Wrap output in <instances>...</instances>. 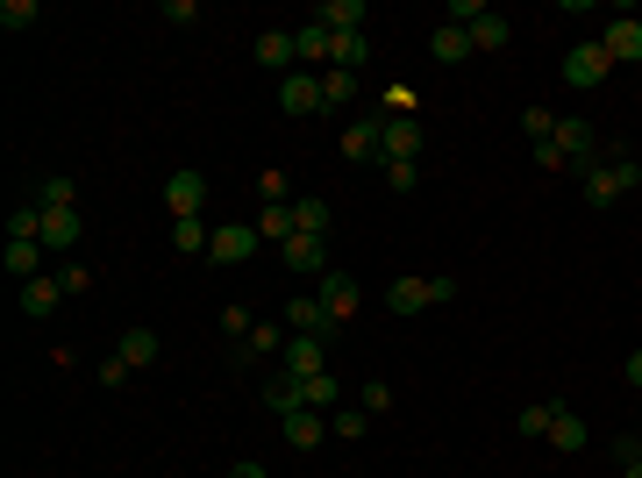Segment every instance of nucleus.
I'll return each mask as SVG.
<instances>
[{
  "instance_id": "f257e3e1",
  "label": "nucleus",
  "mask_w": 642,
  "mask_h": 478,
  "mask_svg": "<svg viewBox=\"0 0 642 478\" xmlns=\"http://www.w3.org/2000/svg\"><path fill=\"white\" fill-rule=\"evenodd\" d=\"M336 150H343V165H378V158H386V107H378V115L343 121Z\"/></svg>"
},
{
  "instance_id": "f03ea898",
  "label": "nucleus",
  "mask_w": 642,
  "mask_h": 478,
  "mask_svg": "<svg viewBox=\"0 0 642 478\" xmlns=\"http://www.w3.org/2000/svg\"><path fill=\"white\" fill-rule=\"evenodd\" d=\"M550 143L564 150V165H571V172H593V165H599V143H607V136H599L585 115H557V136H550Z\"/></svg>"
},
{
  "instance_id": "7ed1b4c3",
  "label": "nucleus",
  "mask_w": 642,
  "mask_h": 478,
  "mask_svg": "<svg viewBox=\"0 0 642 478\" xmlns=\"http://www.w3.org/2000/svg\"><path fill=\"white\" fill-rule=\"evenodd\" d=\"M607 79H614V58H607V44H599V36H585V44L564 50V86L593 93V86H607Z\"/></svg>"
},
{
  "instance_id": "20e7f679",
  "label": "nucleus",
  "mask_w": 642,
  "mask_h": 478,
  "mask_svg": "<svg viewBox=\"0 0 642 478\" xmlns=\"http://www.w3.org/2000/svg\"><path fill=\"white\" fill-rule=\"evenodd\" d=\"M279 257H285V271H293V279H322V271H336L329 236H307V229H293V236L279 243Z\"/></svg>"
},
{
  "instance_id": "39448f33",
  "label": "nucleus",
  "mask_w": 642,
  "mask_h": 478,
  "mask_svg": "<svg viewBox=\"0 0 642 478\" xmlns=\"http://www.w3.org/2000/svg\"><path fill=\"white\" fill-rule=\"evenodd\" d=\"M165 208H172V222L208 214V172H200V165H179V172L165 179Z\"/></svg>"
},
{
  "instance_id": "423d86ee",
  "label": "nucleus",
  "mask_w": 642,
  "mask_h": 478,
  "mask_svg": "<svg viewBox=\"0 0 642 478\" xmlns=\"http://www.w3.org/2000/svg\"><path fill=\"white\" fill-rule=\"evenodd\" d=\"M279 435H285V450H322L329 443V415H314V407L300 400V407L279 415Z\"/></svg>"
},
{
  "instance_id": "0eeeda50",
  "label": "nucleus",
  "mask_w": 642,
  "mask_h": 478,
  "mask_svg": "<svg viewBox=\"0 0 642 478\" xmlns=\"http://www.w3.org/2000/svg\"><path fill=\"white\" fill-rule=\"evenodd\" d=\"M257 222H222L214 229V243H208V265H243V257H257Z\"/></svg>"
},
{
  "instance_id": "6e6552de",
  "label": "nucleus",
  "mask_w": 642,
  "mask_h": 478,
  "mask_svg": "<svg viewBox=\"0 0 642 478\" xmlns=\"http://www.w3.org/2000/svg\"><path fill=\"white\" fill-rule=\"evenodd\" d=\"M36 208H44V200H36ZM79 236H86L79 208H44V250H50V257H72Z\"/></svg>"
},
{
  "instance_id": "1a4fd4ad",
  "label": "nucleus",
  "mask_w": 642,
  "mask_h": 478,
  "mask_svg": "<svg viewBox=\"0 0 642 478\" xmlns=\"http://www.w3.org/2000/svg\"><path fill=\"white\" fill-rule=\"evenodd\" d=\"M599 44H607L614 65H642V15H614L599 22Z\"/></svg>"
},
{
  "instance_id": "9d476101",
  "label": "nucleus",
  "mask_w": 642,
  "mask_h": 478,
  "mask_svg": "<svg viewBox=\"0 0 642 478\" xmlns=\"http://www.w3.org/2000/svg\"><path fill=\"white\" fill-rule=\"evenodd\" d=\"M279 372H285V378L329 372V336H293V343H285V358H279Z\"/></svg>"
},
{
  "instance_id": "9b49d317",
  "label": "nucleus",
  "mask_w": 642,
  "mask_h": 478,
  "mask_svg": "<svg viewBox=\"0 0 642 478\" xmlns=\"http://www.w3.org/2000/svg\"><path fill=\"white\" fill-rule=\"evenodd\" d=\"M279 107H285V115H322V72H285L279 79Z\"/></svg>"
},
{
  "instance_id": "f8f14e48",
  "label": "nucleus",
  "mask_w": 642,
  "mask_h": 478,
  "mask_svg": "<svg viewBox=\"0 0 642 478\" xmlns=\"http://www.w3.org/2000/svg\"><path fill=\"white\" fill-rule=\"evenodd\" d=\"M285 329H293V336H329V343H336V322H329V307H322V293L285 300Z\"/></svg>"
},
{
  "instance_id": "ddd939ff",
  "label": "nucleus",
  "mask_w": 642,
  "mask_h": 478,
  "mask_svg": "<svg viewBox=\"0 0 642 478\" xmlns=\"http://www.w3.org/2000/svg\"><path fill=\"white\" fill-rule=\"evenodd\" d=\"M314 285H322V307H329V322L343 329L350 314H358V300H364V293H358V279H350V271H322Z\"/></svg>"
},
{
  "instance_id": "4468645a",
  "label": "nucleus",
  "mask_w": 642,
  "mask_h": 478,
  "mask_svg": "<svg viewBox=\"0 0 642 478\" xmlns=\"http://www.w3.org/2000/svg\"><path fill=\"white\" fill-rule=\"evenodd\" d=\"M378 165H421V129L415 115H386V158Z\"/></svg>"
},
{
  "instance_id": "2eb2a0df",
  "label": "nucleus",
  "mask_w": 642,
  "mask_h": 478,
  "mask_svg": "<svg viewBox=\"0 0 642 478\" xmlns=\"http://www.w3.org/2000/svg\"><path fill=\"white\" fill-rule=\"evenodd\" d=\"M0 271H8L15 285H30V279H44V271H50V250H44V243H8V250H0Z\"/></svg>"
},
{
  "instance_id": "dca6fc26",
  "label": "nucleus",
  "mask_w": 642,
  "mask_h": 478,
  "mask_svg": "<svg viewBox=\"0 0 642 478\" xmlns=\"http://www.w3.org/2000/svg\"><path fill=\"white\" fill-rule=\"evenodd\" d=\"M65 300H72V293L58 285V271H44V279H30V285H22V314H30V322H50V314H58Z\"/></svg>"
},
{
  "instance_id": "f3484780",
  "label": "nucleus",
  "mask_w": 642,
  "mask_h": 478,
  "mask_svg": "<svg viewBox=\"0 0 642 478\" xmlns=\"http://www.w3.org/2000/svg\"><path fill=\"white\" fill-rule=\"evenodd\" d=\"M257 65H265V72H300V44H293V30H265L257 36Z\"/></svg>"
},
{
  "instance_id": "a211bd4d",
  "label": "nucleus",
  "mask_w": 642,
  "mask_h": 478,
  "mask_svg": "<svg viewBox=\"0 0 642 478\" xmlns=\"http://www.w3.org/2000/svg\"><path fill=\"white\" fill-rule=\"evenodd\" d=\"M307 22H322L329 36H364V0H322Z\"/></svg>"
},
{
  "instance_id": "6ab92c4d",
  "label": "nucleus",
  "mask_w": 642,
  "mask_h": 478,
  "mask_svg": "<svg viewBox=\"0 0 642 478\" xmlns=\"http://www.w3.org/2000/svg\"><path fill=\"white\" fill-rule=\"evenodd\" d=\"M293 44H300V72H329V50H336V36L322 30V22H300V30H293Z\"/></svg>"
},
{
  "instance_id": "aec40b11",
  "label": "nucleus",
  "mask_w": 642,
  "mask_h": 478,
  "mask_svg": "<svg viewBox=\"0 0 642 478\" xmlns=\"http://www.w3.org/2000/svg\"><path fill=\"white\" fill-rule=\"evenodd\" d=\"M514 44V22L500 15V8H486V15L471 22V50H486V58H500V50Z\"/></svg>"
},
{
  "instance_id": "412c9836",
  "label": "nucleus",
  "mask_w": 642,
  "mask_h": 478,
  "mask_svg": "<svg viewBox=\"0 0 642 478\" xmlns=\"http://www.w3.org/2000/svg\"><path fill=\"white\" fill-rule=\"evenodd\" d=\"M285 343H293V329H285V322H257L250 343L236 350V364H243V358H285Z\"/></svg>"
},
{
  "instance_id": "4be33fe9",
  "label": "nucleus",
  "mask_w": 642,
  "mask_h": 478,
  "mask_svg": "<svg viewBox=\"0 0 642 478\" xmlns=\"http://www.w3.org/2000/svg\"><path fill=\"white\" fill-rule=\"evenodd\" d=\"M293 229H307V236H329L336 229V208L322 194H293Z\"/></svg>"
},
{
  "instance_id": "5701e85b",
  "label": "nucleus",
  "mask_w": 642,
  "mask_h": 478,
  "mask_svg": "<svg viewBox=\"0 0 642 478\" xmlns=\"http://www.w3.org/2000/svg\"><path fill=\"white\" fill-rule=\"evenodd\" d=\"M429 58L435 65H464V58H471V30H457V22L429 30Z\"/></svg>"
},
{
  "instance_id": "b1692460",
  "label": "nucleus",
  "mask_w": 642,
  "mask_h": 478,
  "mask_svg": "<svg viewBox=\"0 0 642 478\" xmlns=\"http://www.w3.org/2000/svg\"><path fill=\"white\" fill-rule=\"evenodd\" d=\"M300 400H307L314 415H336V407H343V378H336V372H314V378H300Z\"/></svg>"
},
{
  "instance_id": "393cba45",
  "label": "nucleus",
  "mask_w": 642,
  "mask_h": 478,
  "mask_svg": "<svg viewBox=\"0 0 642 478\" xmlns=\"http://www.w3.org/2000/svg\"><path fill=\"white\" fill-rule=\"evenodd\" d=\"M208 243H214V222H208V214H186V222H172V250L208 257Z\"/></svg>"
},
{
  "instance_id": "a878e982",
  "label": "nucleus",
  "mask_w": 642,
  "mask_h": 478,
  "mask_svg": "<svg viewBox=\"0 0 642 478\" xmlns=\"http://www.w3.org/2000/svg\"><path fill=\"white\" fill-rule=\"evenodd\" d=\"M350 101H358V72H336L329 65V72H322V115H343Z\"/></svg>"
},
{
  "instance_id": "bb28decb",
  "label": "nucleus",
  "mask_w": 642,
  "mask_h": 478,
  "mask_svg": "<svg viewBox=\"0 0 642 478\" xmlns=\"http://www.w3.org/2000/svg\"><path fill=\"white\" fill-rule=\"evenodd\" d=\"M579 186H585V208H614V200H621V179L607 172V158H599L593 172H579Z\"/></svg>"
},
{
  "instance_id": "cd10ccee",
  "label": "nucleus",
  "mask_w": 642,
  "mask_h": 478,
  "mask_svg": "<svg viewBox=\"0 0 642 478\" xmlns=\"http://www.w3.org/2000/svg\"><path fill=\"white\" fill-rule=\"evenodd\" d=\"M8 243H44V208H36V200H15V208H8Z\"/></svg>"
},
{
  "instance_id": "c85d7f7f",
  "label": "nucleus",
  "mask_w": 642,
  "mask_h": 478,
  "mask_svg": "<svg viewBox=\"0 0 642 478\" xmlns=\"http://www.w3.org/2000/svg\"><path fill=\"white\" fill-rule=\"evenodd\" d=\"M157 350H165V343H157V329H121L115 358H129L136 372H143V364H157Z\"/></svg>"
},
{
  "instance_id": "c756f323",
  "label": "nucleus",
  "mask_w": 642,
  "mask_h": 478,
  "mask_svg": "<svg viewBox=\"0 0 642 478\" xmlns=\"http://www.w3.org/2000/svg\"><path fill=\"white\" fill-rule=\"evenodd\" d=\"M386 307H393V314H421V307H435V300H429V279H393V285H386Z\"/></svg>"
},
{
  "instance_id": "7c9ffc66",
  "label": "nucleus",
  "mask_w": 642,
  "mask_h": 478,
  "mask_svg": "<svg viewBox=\"0 0 642 478\" xmlns=\"http://www.w3.org/2000/svg\"><path fill=\"white\" fill-rule=\"evenodd\" d=\"M550 450H564V457H579V450H585V421L571 415L564 400H557V421H550Z\"/></svg>"
},
{
  "instance_id": "2f4dec72",
  "label": "nucleus",
  "mask_w": 642,
  "mask_h": 478,
  "mask_svg": "<svg viewBox=\"0 0 642 478\" xmlns=\"http://www.w3.org/2000/svg\"><path fill=\"white\" fill-rule=\"evenodd\" d=\"M329 435H343V443H364V435H372V415H364L358 400H343V407L329 415Z\"/></svg>"
},
{
  "instance_id": "473e14b6",
  "label": "nucleus",
  "mask_w": 642,
  "mask_h": 478,
  "mask_svg": "<svg viewBox=\"0 0 642 478\" xmlns=\"http://www.w3.org/2000/svg\"><path fill=\"white\" fill-rule=\"evenodd\" d=\"M329 65H336V72H364V65H372V44H364V36H336Z\"/></svg>"
},
{
  "instance_id": "72a5a7b5",
  "label": "nucleus",
  "mask_w": 642,
  "mask_h": 478,
  "mask_svg": "<svg viewBox=\"0 0 642 478\" xmlns=\"http://www.w3.org/2000/svg\"><path fill=\"white\" fill-rule=\"evenodd\" d=\"M257 236H265V243H285V236H293V200H279V208H257Z\"/></svg>"
},
{
  "instance_id": "f704fd0d",
  "label": "nucleus",
  "mask_w": 642,
  "mask_h": 478,
  "mask_svg": "<svg viewBox=\"0 0 642 478\" xmlns=\"http://www.w3.org/2000/svg\"><path fill=\"white\" fill-rule=\"evenodd\" d=\"M44 22V0H0V30H36Z\"/></svg>"
},
{
  "instance_id": "c9c22d12",
  "label": "nucleus",
  "mask_w": 642,
  "mask_h": 478,
  "mask_svg": "<svg viewBox=\"0 0 642 478\" xmlns=\"http://www.w3.org/2000/svg\"><path fill=\"white\" fill-rule=\"evenodd\" d=\"M550 421H557V400H528L522 407V435H528V443H536V435L550 443Z\"/></svg>"
},
{
  "instance_id": "e433bc0d",
  "label": "nucleus",
  "mask_w": 642,
  "mask_h": 478,
  "mask_svg": "<svg viewBox=\"0 0 642 478\" xmlns=\"http://www.w3.org/2000/svg\"><path fill=\"white\" fill-rule=\"evenodd\" d=\"M50 271H58V285H65V293H93V265H79V257H58V265H50Z\"/></svg>"
},
{
  "instance_id": "4c0bfd02",
  "label": "nucleus",
  "mask_w": 642,
  "mask_h": 478,
  "mask_svg": "<svg viewBox=\"0 0 642 478\" xmlns=\"http://www.w3.org/2000/svg\"><path fill=\"white\" fill-rule=\"evenodd\" d=\"M265 407H271V415H285V407H300V378L271 372V378H265Z\"/></svg>"
},
{
  "instance_id": "58836bf2",
  "label": "nucleus",
  "mask_w": 642,
  "mask_h": 478,
  "mask_svg": "<svg viewBox=\"0 0 642 478\" xmlns=\"http://www.w3.org/2000/svg\"><path fill=\"white\" fill-rule=\"evenodd\" d=\"M522 136H528V143H550V136H557V115L528 101V107H522Z\"/></svg>"
},
{
  "instance_id": "ea45409f",
  "label": "nucleus",
  "mask_w": 642,
  "mask_h": 478,
  "mask_svg": "<svg viewBox=\"0 0 642 478\" xmlns=\"http://www.w3.org/2000/svg\"><path fill=\"white\" fill-rule=\"evenodd\" d=\"M30 200H44V208H79V194H72V179H65V172H50Z\"/></svg>"
},
{
  "instance_id": "a19ab883",
  "label": "nucleus",
  "mask_w": 642,
  "mask_h": 478,
  "mask_svg": "<svg viewBox=\"0 0 642 478\" xmlns=\"http://www.w3.org/2000/svg\"><path fill=\"white\" fill-rule=\"evenodd\" d=\"M250 329H257V314L243 307V300H236V307H222V336H229V343H250Z\"/></svg>"
},
{
  "instance_id": "79ce46f5",
  "label": "nucleus",
  "mask_w": 642,
  "mask_h": 478,
  "mask_svg": "<svg viewBox=\"0 0 642 478\" xmlns=\"http://www.w3.org/2000/svg\"><path fill=\"white\" fill-rule=\"evenodd\" d=\"M358 407H364V415H386V407H393V386H386V378H364V386H358Z\"/></svg>"
},
{
  "instance_id": "37998d69",
  "label": "nucleus",
  "mask_w": 642,
  "mask_h": 478,
  "mask_svg": "<svg viewBox=\"0 0 642 478\" xmlns=\"http://www.w3.org/2000/svg\"><path fill=\"white\" fill-rule=\"evenodd\" d=\"M257 200H265V208H279V200H293V179H285V172H265V179H257Z\"/></svg>"
},
{
  "instance_id": "c03bdc74",
  "label": "nucleus",
  "mask_w": 642,
  "mask_h": 478,
  "mask_svg": "<svg viewBox=\"0 0 642 478\" xmlns=\"http://www.w3.org/2000/svg\"><path fill=\"white\" fill-rule=\"evenodd\" d=\"M378 172H386L393 194H415V186H421V165H378Z\"/></svg>"
},
{
  "instance_id": "a18cd8bd",
  "label": "nucleus",
  "mask_w": 642,
  "mask_h": 478,
  "mask_svg": "<svg viewBox=\"0 0 642 478\" xmlns=\"http://www.w3.org/2000/svg\"><path fill=\"white\" fill-rule=\"evenodd\" d=\"M528 158H536V172H571V165H564V150H557V143H528Z\"/></svg>"
},
{
  "instance_id": "49530a36",
  "label": "nucleus",
  "mask_w": 642,
  "mask_h": 478,
  "mask_svg": "<svg viewBox=\"0 0 642 478\" xmlns=\"http://www.w3.org/2000/svg\"><path fill=\"white\" fill-rule=\"evenodd\" d=\"M157 15H165V22H179V30H194V22H200V8H194V0H165Z\"/></svg>"
},
{
  "instance_id": "de8ad7c7",
  "label": "nucleus",
  "mask_w": 642,
  "mask_h": 478,
  "mask_svg": "<svg viewBox=\"0 0 642 478\" xmlns=\"http://www.w3.org/2000/svg\"><path fill=\"white\" fill-rule=\"evenodd\" d=\"M429 300H435V307H450V300H457V279H450V271H435V279H429Z\"/></svg>"
},
{
  "instance_id": "09e8293b",
  "label": "nucleus",
  "mask_w": 642,
  "mask_h": 478,
  "mask_svg": "<svg viewBox=\"0 0 642 478\" xmlns=\"http://www.w3.org/2000/svg\"><path fill=\"white\" fill-rule=\"evenodd\" d=\"M129 372H136L129 358H107V364H101V372H93V378H101V386H121V378H129Z\"/></svg>"
},
{
  "instance_id": "8fccbe9b",
  "label": "nucleus",
  "mask_w": 642,
  "mask_h": 478,
  "mask_svg": "<svg viewBox=\"0 0 642 478\" xmlns=\"http://www.w3.org/2000/svg\"><path fill=\"white\" fill-rule=\"evenodd\" d=\"M386 115H415V86H393L386 93Z\"/></svg>"
},
{
  "instance_id": "3c124183",
  "label": "nucleus",
  "mask_w": 642,
  "mask_h": 478,
  "mask_svg": "<svg viewBox=\"0 0 642 478\" xmlns=\"http://www.w3.org/2000/svg\"><path fill=\"white\" fill-rule=\"evenodd\" d=\"M621 378H628V386H635V393H642V350H635V358H628V364H621Z\"/></svg>"
},
{
  "instance_id": "603ef678",
  "label": "nucleus",
  "mask_w": 642,
  "mask_h": 478,
  "mask_svg": "<svg viewBox=\"0 0 642 478\" xmlns=\"http://www.w3.org/2000/svg\"><path fill=\"white\" fill-rule=\"evenodd\" d=\"M229 478H271V471H265V464H236V471H229Z\"/></svg>"
},
{
  "instance_id": "864d4df0",
  "label": "nucleus",
  "mask_w": 642,
  "mask_h": 478,
  "mask_svg": "<svg viewBox=\"0 0 642 478\" xmlns=\"http://www.w3.org/2000/svg\"><path fill=\"white\" fill-rule=\"evenodd\" d=\"M621 478H642V457H621Z\"/></svg>"
},
{
  "instance_id": "5fc2aeb1",
  "label": "nucleus",
  "mask_w": 642,
  "mask_h": 478,
  "mask_svg": "<svg viewBox=\"0 0 642 478\" xmlns=\"http://www.w3.org/2000/svg\"><path fill=\"white\" fill-rule=\"evenodd\" d=\"M350 478H358V471H350Z\"/></svg>"
}]
</instances>
